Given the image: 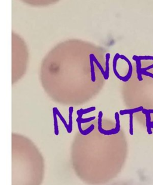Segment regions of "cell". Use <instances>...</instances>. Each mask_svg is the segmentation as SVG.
Here are the masks:
<instances>
[{"label":"cell","instance_id":"obj_1","mask_svg":"<svg viewBox=\"0 0 153 185\" xmlns=\"http://www.w3.org/2000/svg\"><path fill=\"white\" fill-rule=\"evenodd\" d=\"M44 175L43 158L29 139L12 135V185H41Z\"/></svg>","mask_w":153,"mask_h":185},{"label":"cell","instance_id":"obj_2","mask_svg":"<svg viewBox=\"0 0 153 185\" xmlns=\"http://www.w3.org/2000/svg\"><path fill=\"white\" fill-rule=\"evenodd\" d=\"M121 59H123V60L126 61L127 62V63L128 64V65H129V70H128V72L127 73V75L124 76V77H122V80L124 82H127L132 77V72H133V67H132V63L130 62V61L124 55H120V58Z\"/></svg>","mask_w":153,"mask_h":185},{"label":"cell","instance_id":"obj_3","mask_svg":"<svg viewBox=\"0 0 153 185\" xmlns=\"http://www.w3.org/2000/svg\"><path fill=\"white\" fill-rule=\"evenodd\" d=\"M133 60L136 61L137 63V77L139 81H142V67H141V61L139 60L138 56H133Z\"/></svg>","mask_w":153,"mask_h":185},{"label":"cell","instance_id":"obj_4","mask_svg":"<svg viewBox=\"0 0 153 185\" xmlns=\"http://www.w3.org/2000/svg\"><path fill=\"white\" fill-rule=\"evenodd\" d=\"M120 55L118 53H117L115 56L114 57V59L112 61V67H113V71H114V73L115 74V75L116 76V77L118 79L122 80V77L120 75H119L117 70V61L118 60L120 59Z\"/></svg>","mask_w":153,"mask_h":185},{"label":"cell","instance_id":"obj_5","mask_svg":"<svg viewBox=\"0 0 153 185\" xmlns=\"http://www.w3.org/2000/svg\"><path fill=\"white\" fill-rule=\"evenodd\" d=\"M89 58H90V59H92V61H93V63H94L95 64H96V65L97 67H98V69L100 70V71L101 72L102 74V75H103V76H104V78L105 79V70H104L102 66L101 65V64H100V63L98 61L97 59L96 58L94 54H90V56H89Z\"/></svg>","mask_w":153,"mask_h":185},{"label":"cell","instance_id":"obj_6","mask_svg":"<svg viewBox=\"0 0 153 185\" xmlns=\"http://www.w3.org/2000/svg\"><path fill=\"white\" fill-rule=\"evenodd\" d=\"M105 80H108L109 78V75H110V67H109V61L110 59V54L107 53L105 56Z\"/></svg>","mask_w":153,"mask_h":185},{"label":"cell","instance_id":"obj_7","mask_svg":"<svg viewBox=\"0 0 153 185\" xmlns=\"http://www.w3.org/2000/svg\"><path fill=\"white\" fill-rule=\"evenodd\" d=\"M144 108L143 107H139L138 108H133V109H130V110H121L120 111V114L122 115H124L126 114H133L139 111H142L143 110Z\"/></svg>","mask_w":153,"mask_h":185},{"label":"cell","instance_id":"obj_8","mask_svg":"<svg viewBox=\"0 0 153 185\" xmlns=\"http://www.w3.org/2000/svg\"><path fill=\"white\" fill-rule=\"evenodd\" d=\"M90 71H91V79L92 82H95L96 81V76H95V66L94 63L92 59H90Z\"/></svg>","mask_w":153,"mask_h":185},{"label":"cell","instance_id":"obj_9","mask_svg":"<svg viewBox=\"0 0 153 185\" xmlns=\"http://www.w3.org/2000/svg\"><path fill=\"white\" fill-rule=\"evenodd\" d=\"M96 109V108L95 107H90V108H87V109H85V110H83V109H80V110H78L77 111V114L79 115V117H80L81 115L83 114H86V113H88L89 112H91V111H94Z\"/></svg>","mask_w":153,"mask_h":185},{"label":"cell","instance_id":"obj_10","mask_svg":"<svg viewBox=\"0 0 153 185\" xmlns=\"http://www.w3.org/2000/svg\"><path fill=\"white\" fill-rule=\"evenodd\" d=\"M142 75L149 76V77H151V78L153 79V73H149L148 71H142Z\"/></svg>","mask_w":153,"mask_h":185},{"label":"cell","instance_id":"obj_11","mask_svg":"<svg viewBox=\"0 0 153 185\" xmlns=\"http://www.w3.org/2000/svg\"><path fill=\"white\" fill-rule=\"evenodd\" d=\"M110 185H135V184H132L130 183H127V182H126V183L122 182V183H115L111 184Z\"/></svg>","mask_w":153,"mask_h":185}]
</instances>
